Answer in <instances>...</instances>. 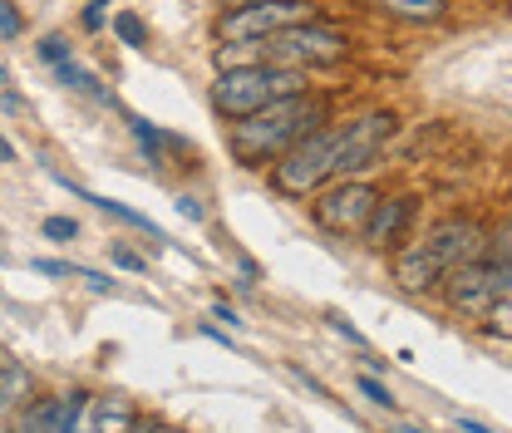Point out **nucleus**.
<instances>
[{
    "mask_svg": "<svg viewBox=\"0 0 512 433\" xmlns=\"http://www.w3.org/2000/svg\"><path fill=\"white\" fill-rule=\"evenodd\" d=\"M320 124H325V99L306 94V89L301 94H281L266 109L237 119L232 133H227V148H232V158L242 168H266L281 153H291L306 133H316Z\"/></svg>",
    "mask_w": 512,
    "mask_h": 433,
    "instance_id": "1",
    "label": "nucleus"
},
{
    "mask_svg": "<svg viewBox=\"0 0 512 433\" xmlns=\"http://www.w3.org/2000/svg\"><path fill=\"white\" fill-rule=\"evenodd\" d=\"M394 133V114L389 109H375L355 124H340V148H335V178H355L365 173L375 158H380L384 138Z\"/></svg>",
    "mask_w": 512,
    "mask_h": 433,
    "instance_id": "8",
    "label": "nucleus"
},
{
    "mask_svg": "<svg viewBox=\"0 0 512 433\" xmlns=\"http://www.w3.org/2000/svg\"><path fill=\"white\" fill-rule=\"evenodd\" d=\"M488 266H493L498 296H512V217L493 232V242H488Z\"/></svg>",
    "mask_w": 512,
    "mask_h": 433,
    "instance_id": "14",
    "label": "nucleus"
},
{
    "mask_svg": "<svg viewBox=\"0 0 512 433\" xmlns=\"http://www.w3.org/2000/svg\"><path fill=\"white\" fill-rule=\"evenodd\" d=\"M301 89H306V69H296V64H232V69H217V79H212V109L237 124L256 109H266L271 99L301 94Z\"/></svg>",
    "mask_w": 512,
    "mask_h": 433,
    "instance_id": "2",
    "label": "nucleus"
},
{
    "mask_svg": "<svg viewBox=\"0 0 512 433\" xmlns=\"http://www.w3.org/2000/svg\"><path fill=\"white\" fill-rule=\"evenodd\" d=\"M394 286L409 291V296H429V291H444V266L419 247H394Z\"/></svg>",
    "mask_w": 512,
    "mask_h": 433,
    "instance_id": "11",
    "label": "nucleus"
},
{
    "mask_svg": "<svg viewBox=\"0 0 512 433\" xmlns=\"http://www.w3.org/2000/svg\"><path fill=\"white\" fill-rule=\"evenodd\" d=\"M355 384H360V394H365V399H370L375 409H394V394H389V389H384L380 379H375V370H370V374H360Z\"/></svg>",
    "mask_w": 512,
    "mask_h": 433,
    "instance_id": "21",
    "label": "nucleus"
},
{
    "mask_svg": "<svg viewBox=\"0 0 512 433\" xmlns=\"http://www.w3.org/2000/svg\"><path fill=\"white\" fill-rule=\"evenodd\" d=\"M55 74H60V79L69 84V89H74V94H89V99H99V104H114V94H109V89H104V84H99V79H94L89 69H79L74 60L55 64Z\"/></svg>",
    "mask_w": 512,
    "mask_h": 433,
    "instance_id": "17",
    "label": "nucleus"
},
{
    "mask_svg": "<svg viewBox=\"0 0 512 433\" xmlns=\"http://www.w3.org/2000/svg\"><path fill=\"white\" fill-rule=\"evenodd\" d=\"M84 404H89L84 389H69V394H55V399H40V404H30V414L20 419V429L25 433H74L79 424H89V419H84Z\"/></svg>",
    "mask_w": 512,
    "mask_h": 433,
    "instance_id": "10",
    "label": "nucleus"
},
{
    "mask_svg": "<svg viewBox=\"0 0 512 433\" xmlns=\"http://www.w3.org/2000/svg\"><path fill=\"white\" fill-rule=\"evenodd\" d=\"M128 128H133V138H138V148H143V158H148V163H163V148H168V143H178L173 133L153 128L148 119H128Z\"/></svg>",
    "mask_w": 512,
    "mask_h": 433,
    "instance_id": "18",
    "label": "nucleus"
},
{
    "mask_svg": "<svg viewBox=\"0 0 512 433\" xmlns=\"http://www.w3.org/2000/svg\"><path fill=\"white\" fill-rule=\"evenodd\" d=\"M325 320H330V330H335V335H345L350 345H365V335H360V330H355L345 315H325Z\"/></svg>",
    "mask_w": 512,
    "mask_h": 433,
    "instance_id": "25",
    "label": "nucleus"
},
{
    "mask_svg": "<svg viewBox=\"0 0 512 433\" xmlns=\"http://www.w3.org/2000/svg\"><path fill=\"white\" fill-rule=\"evenodd\" d=\"M15 109H20V94H15V84L5 79V114H15Z\"/></svg>",
    "mask_w": 512,
    "mask_h": 433,
    "instance_id": "30",
    "label": "nucleus"
},
{
    "mask_svg": "<svg viewBox=\"0 0 512 433\" xmlns=\"http://www.w3.org/2000/svg\"><path fill=\"white\" fill-rule=\"evenodd\" d=\"M444 301H448V310H453V315H463V320H488V310L503 301V296H498V281H493L488 256L448 271L444 276Z\"/></svg>",
    "mask_w": 512,
    "mask_h": 433,
    "instance_id": "9",
    "label": "nucleus"
},
{
    "mask_svg": "<svg viewBox=\"0 0 512 433\" xmlns=\"http://www.w3.org/2000/svg\"><path fill=\"white\" fill-rule=\"evenodd\" d=\"M178 212H183L188 222H202V217H207V207H202V202H197L192 192H183V197H178Z\"/></svg>",
    "mask_w": 512,
    "mask_h": 433,
    "instance_id": "27",
    "label": "nucleus"
},
{
    "mask_svg": "<svg viewBox=\"0 0 512 433\" xmlns=\"http://www.w3.org/2000/svg\"><path fill=\"white\" fill-rule=\"evenodd\" d=\"M212 320H222V325H232V330L242 325V315H237V310L227 306V301H217V306H212Z\"/></svg>",
    "mask_w": 512,
    "mask_h": 433,
    "instance_id": "28",
    "label": "nucleus"
},
{
    "mask_svg": "<svg viewBox=\"0 0 512 433\" xmlns=\"http://www.w3.org/2000/svg\"><path fill=\"white\" fill-rule=\"evenodd\" d=\"M266 60L276 64H296V69H325V64H340L350 55V35H340L335 25H320V20H301V25H286L281 35L261 40Z\"/></svg>",
    "mask_w": 512,
    "mask_h": 433,
    "instance_id": "4",
    "label": "nucleus"
},
{
    "mask_svg": "<svg viewBox=\"0 0 512 433\" xmlns=\"http://www.w3.org/2000/svg\"><path fill=\"white\" fill-rule=\"evenodd\" d=\"M335 148H340V128L306 133L291 153L271 163V187L286 197H316L325 183H335Z\"/></svg>",
    "mask_w": 512,
    "mask_h": 433,
    "instance_id": "3",
    "label": "nucleus"
},
{
    "mask_svg": "<svg viewBox=\"0 0 512 433\" xmlns=\"http://www.w3.org/2000/svg\"><path fill=\"white\" fill-rule=\"evenodd\" d=\"M414 212H419V197H380V207L365 227V247L394 251L404 242V227L414 222Z\"/></svg>",
    "mask_w": 512,
    "mask_h": 433,
    "instance_id": "12",
    "label": "nucleus"
},
{
    "mask_svg": "<svg viewBox=\"0 0 512 433\" xmlns=\"http://www.w3.org/2000/svg\"><path fill=\"white\" fill-rule=\"evenodd\" d=\"M316 207V222L330 232V237H365V227H370V217H375V207H380V192L370 183H360V178H335L330 187H320L316 197H311Z\"/></svg>",
    "mask_w": 512,
    "mask_h": 433,
    "instance_id": "5",
    "label": "nucleus"
},
{
    "mask_svg": "<svg viewBox=\"0 0 512 433\" xmlns=\"http://www.w3.org/2000/svg\"><path fill=\"white\" fill-rule=\"evenodd\" d=\"M30 394H35V379H30V370H25L20 360H5V365H0V409H5V414H15V409H20Z\"/></svg>",
    "mask_w": 512,
    "mask_h": 433,
    "instance_id": "13",
    "label": "nucleus"
},
{
    "mask_svg": "<svg viewBox=\"0 0 512 433\" xmlns=\"http://www.w3.org/2000/svg\"><path fill=\"white\" fill-rule=\"evenodd\" d=\"M0 35H5V45H15V40H20V10H15V0H5V5H0Z\"/></svg>",
    "mask_w": 512,
    "mask_h": 433,
    "instance_id": "23",
    "label": "nucleus"
},
{
    "mask_svg": "<svg viewBox=\"0 0 512 433\" xmlns=\"http://www.w3.org/2000/svg\"><path fill=\"white\" fill-rule=\"evenodd\" d=\"M114 35L124 40L128 50H143V45H148V25H143L133 10H119V15H114Z\"/></svg>",
    "mask_w": 512,
    "mask_h": 433,
    "instance_id": "19",
    "label": "nucleus"
},
{
    "mask_svg": "<svg viewBox=\"0 0 512 433\" xmlns=\"http://www.w3.org/2000/svg\"><path fill=\"white\" fill-rule=\"evenodd\" d=\"M316 20L311 0H256V5H232L217 20V40H271L286 25Z\"/></svg>",
    "mask_w": 512,
    "mask_h": 433,
    "instance_id": "6",
    "label": "nucleus"
},
{
    "mask_svg": "<svg viewBox=\"0 0 512 433\" xmlns=\"http://www.w3.org/2000/svg\"><path fill=\"white\" fill-rule=\"evenodd\" d=\"M114 266H124V271H148V261L128 247H114Z\"/></svg>",
    "mask_w": 512,
    "mask_h": 433,
    "instance_id": "26",
    "label": "nucleus"
},
{
    "mask_svg": "<svg viewBox=\"0 0 512 433\" xmlns=\"http://www.w3.org/2000/svg\"><path fill=\"white\" fill-rule=\"evenodd\" d=\"M488 242H493V232H483L473 217H444V222L429 227V237H419V247L444 266V276L453 266L483 261V256H488Z\"/></svg>",
    "mask_w": 512,
    "mask_h": 433,
    "instance_id": "7",
    "label": "nucleus"
},
{
    "mask_svg": "<svg viewBox=\"0 0 512 433\" xmlns=\"http://www.w3.org/2000/svg\"><path fill=\"white\" fill-rule=\"evenodd\" d=\"M89 429H138V414L128 409L124 399H99L94 404V414H89Z\"/></svg>",
    "mask_w": 512,
    "mask_h": 433,
    "instance_id": "16",
    "label": "nucleus"
},
{
    "mask_svg": "<svg viewBox=\"0 0 512 433\" xmlns=\"http://www.w3.org/2000/svg\"><path fill=\"white\" fill-rule=\"evenodd\" d=\"M40 60L64 64V60H69V45H64L60 35H45V40H40Z\"/></svg>",
    "mask_w": 512,
    "mask_h": 433,
    "instance_id": "24",
    "label": "nucleus"
},
{
    "mask_svg": "<svg viewBox=\"0 0 512 433\" xmlns=\"http://www.w3.org/2000/svg\"><path fill=\"white\" fill-rule=\"evenodd\" d=\"M84 30H104V5H84Z\"/></svg>",
    "mask_w": 512,
    "mask_h": 433,
    "instance_id": "29",
    "label": "nucleus"
},
{
    "mask_svg": "<svg viewBox=\"0 0 512 433\" xmlns=\"http://www.w3.org/2000/svg\"><path fill=\"white\" fill-rule=\"evenodd\" d=\"M89 5H109V0H89Z\"/></svg>",
    "mask_w": 512,
    "mask_h": 433,
    "instance_id": "32",
    "label": "nucleus"
},
{
    "mask_svg": "<svg viewBox=\"0 0 512 433\" xmlns=\"http://www.w3.org/2000/svg\"><path fill=\"white\" fill-rule=\"evenodd\" d=\"M222 5H227V10H232V5H256V0H222Z\"/></svg>",
    "mask_w": 512,
    "mask_h": 433,
    "instance_id": "31",
    "label": "nucleus"
},
{
    "mask_svg": "<svg viewBox=\"0 0 512 433\" xmlns=\"http://www.w3.org/2000/svg\"><path fill=\"white\" fill-rule=\"evenodd\" d=\"M45 237L50 242H74L79 237V222L74 217H45Z\"/></svg>",
    "mask_w": 512,
    "mask_h": 433,
    "instance_id": "22",
    "label": "nucleus"
},
{
    "mask_svg": "<svg viewBox=\"0 0 512 433\" xmlns=\"http://www.w3.org/2000/svg\"><path fill=\"white\" fill-rule=\"evenodd\" d=\"M384 15L394 20H414V25H429V20H444L448 0H375Z\"/></svg>",
    "mask_w": 512,
    "mask_h": 433,
    "instance_id": "15",
    "label": "nucleus"
},
{
    "mask_svg": "<svg viewBox=\"0 0 512 433\" xmlns=\"http://www.w3.org/2000/svg\"><path fill=\"white\" fill-rule=\"evenodd\" d=\"M483 335H488V340H512V296H503L498 306L488 310V320H483Z\"/></svg>",
    "mask_w": 512,
    "mask_h": 433,
    "instance_id": "20",
    "label": "nucleus"
}]
</instances>
